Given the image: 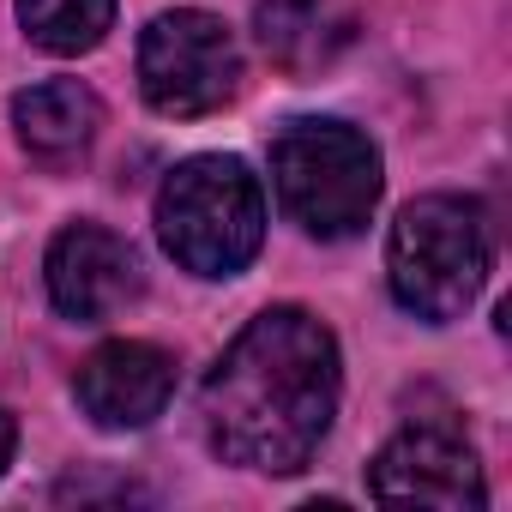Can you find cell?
Segmentation results:
<instances>
[{"instance_id":"obj_1","label":"cell","mask_w":512,"mask_h":512,"mask_svg":"<svg viewBox=\"0 0 512 512\" xmlns=\"http://www.w3.org/2000/svg\"><path fill=\"white\" fill-rule=\"evenodd\" d=\"M205 440L223 464L290 476L338 416V338L308 308L253 314L199 392Z\"/></svg>"},{"instance_id":"obj_2","label":"cell","mask_w":512,"mask_h":512,"mask_svg":"<svg viewBox=\"0 0 512 512\" xmlns=\"http://www.w3.org/2000/svg\"><path fill=\"white\" fill-rule=\"evenodd\" d=\"M157 235L193 278H235L266 241V193L241 157H187L157 187Z\"/></svg>"},{"instance_id":"obj_3","label":"cell","mask_w":512,"mask_h":512,"mask_svg":"<svg viewBox=\"0 0 512 512\" xmlns=\"http://www.w3.org/2000/svg\"><path fill=\"white\" fill-rule=\"evenodd\" d=\"M386 278L404 314L446 326L488 284V217L476 199L428 193L410 199L386 241Z\"/></svg>"},{"instance_id":"obj_4","label":"cell","mask_w":512,"mask_h":512,"mask_svg":"<svg viewBox=\"0 0 512 512\" xmlns=\"http://www.w3.org/2000/svg\"><path fill=\"white\" fill-rule=\"evenodd\" d=\"M272 187L308 235L344 241L362 235L380 205V151L350 121L302 115L272 139Z\"/></svg>"},{"instance_id":"obj_5","label":"cell","mask_w":512,"mask_h":512,"mask_svg":"<svg viewBox=\"0 0 512 512\" xmlns=\"http://www.w3.org/2000/svg\"><path fill=\"white\" fill-rule=\"evenodd\" d=\"M139 85H145V103L175 121L223 109L241 91V55L229 25L199 7L157 13L139 37Z\"/></svg>"},{"instance_id":"obj_6","label":"cell","mask_w":512,"mask_h":512,"mask_svg":"<svg viewBox=\"0 0 512 512\" xmlns=\"http://www.w3.org/2000/svg\"><path fill=\"white\" fill-rule=\"evenodd\" d=\"M368 494L386 500V506H440V512H464V506H482L488 500V482H482V464L470 452L464 434L440 428V422H422V428H404L392 434L374 464H368Z\"/></svg>"},{"instance_id":"obj_7","label":"cell","mask_w":512,"mask_h":512,"mask_svg":"<svg viewBox=\"0 0 512 512\" xmlns=\"http://www.w3.org/2000/svg\"><path fill=\"white\" fill-rule=\"evenodd\" d=\"M43 272H49V302L67 320H79V326L115 320L145 290L133 241L115 235V229H103V223H67L49 241V266Z\"/></svg>"},{"instance_id":"obj_8","label":"cell","mask_w":512,"mask_h":512,"mask_svg":"<svg viewBox=\"0 0 512 512\" xmlns=\"http://www.w3.org/2000/svg\"><path fill=\"white\" fill-rule=\"evenodd\" d=\"M175 392V356L145 338H115L91 350L73 374V398L97 428H145Z\"/></svg>"},{"instance_id":"obj_9","label":"cell","mask_w":512,"mask_h":512,"mask_svg":"<svg viewBox=\"0 0 512 512\" xmlns=\"http://www.w3.org/2000/svg\"><path fill=\"white\" fill-rule=\"evenodd\" d=\"M253 31H260V49L284 73L308 79L356 43V13L344 0H266L253 13Z\"/></svg>"},{"instance_id":"obj_10","label":"cell","mask_w":512,"mask_h":512,"mask_svg":"<svg viewBox=\"0 0 512 512\" xmlns=\"http://www.w3.org/2000/svg\"><path fill=\"white\" fill-rule=\"evenodd\" d=\"M13 127H19V145L37 163L61 169V163L91 151V139L103 127V103L79 79H49V85H31V91L13 97Z\"/></svg>"},{"instance_id":"obj_11","label":"cell","mask_w":512,"mask_h":512,"mask_svg":"<svg viewBox=\"0 0 512 512\" xmlns=\"http://www.w3.org/2000/svg\"><path fill=\"white\" fill-rule=\"evenodd\" d=\"M19 25L49 55H85L109 37L115 0H19Z\"/></svg>"},{"instance_id":"obj_12","label":"cell","mask_w":512,"mask_h":512,"mask_svg":"<svg viewBox=\"0 0 512 512\" xmlns=\"http://www.w3.org/2000/svg\"><path fill=\"white\" fill-rule=\"evenodd\" d=\"M13 446H19V428H13V416H7V410H0V470L13 464Z\"/></svg>"}]
</instances>
